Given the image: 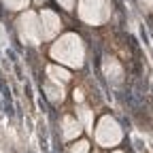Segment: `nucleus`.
I'll return each instance as SVG.
<instances>
[{
	"label": "nucleus",
	"instance_id": "obj_2",
	"mask_svg": "<svg viewBox=\"0 0 153 153\" xmlns=\"http://www.w3.org/2000/svg\"><path fill=\"white\" fill-rule=\"evenodd\" d=\"M28 153H30V151H28Z\"/></svg>",
	"mask_w": 153,
	"mask_h": 153
},
{
	"label": "nucleus",
	"instance_id": "obj_1",
	"mask_svg": "<svg viewBox=\"0 0 153 153\" xmlns=\"http://www.w3.org/2000/svg\"><path fill=\"white\" fill-rule=\"evenodd\" d=\"M6 56L11 58V62H15V64H17V56H15V51H13V49H9V51H6Z\"/></svg>",
	"mask_w": 153,
	"mask_h": 153
}]
</instances>
